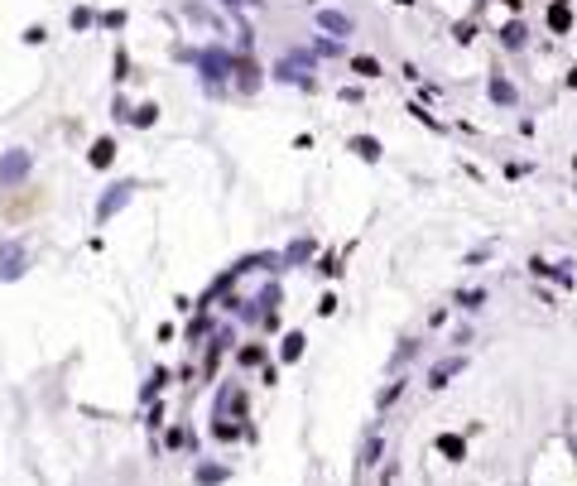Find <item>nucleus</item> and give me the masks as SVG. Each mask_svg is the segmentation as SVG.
Listing matches in <instances>:
<instances>
[{
  "mask_svg": "<svg viewBox=\"0 0 577 486\" xmlns=\"http://www.w3.org/2000/svg\"><path fill=\"white\" fill-rule=\"evenodd\" d=\"M19 275H24V246L5 241L0 246V280H19Z\"/></svg>",
  "mask_w": 577,
  "mask_h": 486,
  "instance_id": "nucleus-1",
  "label": "nucleus"
},
{
  "mask_svg": "<svg viewBox=\"0 0 577 486\" xmlns=\"http://www.w3.org/2000/svg\"><path fill=\"white\" fill-rule=\"evenodd\" d=\"M462 366H467V357H448V361H438V366L428 371V386L443 390L448 381H452V376H457V371H462Z\"/></svg>",
  "mask_w": 577,
  "mask_h": 486,
  "instance_id": "nucleus-2",
  "label": "nucleus"
},
{
  "mask_svg": "<svg viewBox=\"0 0 577 486\" xmlns=\"http://www.w3.org/2000/svg\"><path fill=\"white\" fill-rule=\"evenodd\" d=\"M231 477V467H221V462H197L192 467V482L197 486H217V482H226Z\"/></svg>",
  "mask_w": 577,
  "mask_h": 486,
  "instance_id": "nucleus-3",
  "label": "nucleus"
},
{
  "mask_svg": "<svg viewBox=\"0 0 577 486\" xmlns=\"http://www.w3.org/2000/svg\"><path fill=\"white\" fill-rule=\"evenodd\" d=\"M438 453H443L448 462H462V458H467V438H462V433H438Z\"/></svg>",
  "mask_w": 577,
  "mask_h": 486,
  "instance_id": "nucleus-4",
  "label": "nucleus"
},
{
  "mask_svg": "<svg viewBox=\"0 0 577 486\" xmlns=\"http://www.w3.org/2000/svg\"><path fill=\"white\" fill-rule=\"evenodd\" d=\"M130 188H135V183H116V193H106V197H101V207H96V217L106 222V217H111L116 207H125V197H130Z\"/></svg>",
  "mask_w": 577,
  "mask_h": 486,
  "instance_id": "nucleus-5",
  "label": "nucleus"
},
{
  "mask_svg": "<svg viewBox=\"0 0 577 486\" xmlns=\"http://www.w3.org/2000/svg\"><path fill=\"white\" fill-rule=\"evenodd\" d=\"M303 342H308L303 332H284V337H280V357H284V361H298V357H303Z\"/></svg>",
  "mask_w": 577,
  "mask_h": 486,
  "instance_id": "nucleus-6",
  "label": "nucleus"
},
{
  "mask_svg": "<svg viewBox=\"0 0 577 486\" xmlns=\"http://www.w3.org/2000/svg\"><path fill=\"white\" fill-rule=\"evenodd\" d=\"M24 164H29V154H19V150H15V154H10V159L0 164V183H10V179H19V174H24Z\"/></svg>",
  "mask_w": 577,
  "mask_h": 486,
  "instance_id": "nucleus-7",
  "label": "nucleus"
},
{
  "mask_svg": "<svg viewBox=\"0 0 577 486\" xmlns=\"http://www.w3.org/2000/svg\"><path fill=\"white\" fill-rule=\"evenodd\" d=\"M236 361H241V366H265V361H270V352H265L260 342H250V347H241V352H236Z\"/></svg>",
  "mask_w": 577,
  "mask_h": 486,
  "instance_id": "nucleus-8",
  "label": "nucleus"
},
{
  "mask_svg": "<svg viewBox=\"0 0 577 486\" xmlns=\"http://www.w3.org/2000/svg\"><path fill=\"white\" fill-rule=\"evenodd\" d=\"M308 255H313V241H293L284 255H280V265L288 270V265H298V260H308Z\"/></svg>",
  "mask_w": 577,
  "mask_h": 486,
  "instance_id": "nucleus-9",
  "label": "nucleus"
},
{
  "mask_svg": "<svg viewBox=\"0 0 577 486\" xmlns=\"http://www.w3.org/2000/svg\"><path fill=\"white\" fill-rule=\"evenodd\" d=\"M318 19H322V24H327L332 34H351V19H347V15H337V10H322Z\"/></svg>",
  "mask_w": 577,
  "mask_h": 486,
  "instance_id": "nucleus-10",
  "label": "nucleus"
},
{
  "mask_svg": "<svg viewBox=\"0 0 577 486\" xmlns=\"http://www.w3.org/2000/svg\"><path fill=\"white\" fill-rule=\"evenodd\" d=\"M111 154H116V140H96V145H92V164H96V169H106Z\"/></svg>",
  "mask_w": 577,
  "mask_h": 486,
  "instance_id": "nucleus-11",
  "label": "nucleus"
},
{
  "mask_svg": "<svg viewBox=\"0 0 577 486\" xmlns=\"http://www.w3.org/2000/svg\"><path fill=\"white\" fill-rule=\"evenodd\" d=\"M351 150H356L361 159H381V145H376L371 135H356V140H351Z\"/></svg>",
  "mask_w": 577,
  "mask_h": 486,
  "instance_id": "nucleus-12",
  "label": "nucleus"
},
{
  "mask_svg": "<svg viewBox=\"0 0 577 486\" xmlns=\"http://www.w3.org/2000/svg\"><path fill=\"white\" fill-rule=\"evenodd\" d=\"M212 438H217V443H236V438H241V429H236V424H226V419H217V424H212Z\"/></svg>",
  "mask_w": 577,
  "mask_h": 486,
  "instance_id": "nucleus-13",
  "label": "nucleus"
},
{
  "mask_svg": "<svg viewBox=\"0 0 577 486\" xmlns=\"http://www.w3.org/2000/svg\"><path fill=\"white\" fill-rule=\"evenodd\" d=\"M404 386H409V381H394V386H385V390H381V399H376V404H381V409H390V404H394V399L404 395Z\"/></svg>",
  "mask_w": 577,
  "mask_h": 486,
  "instance_id": "nucleus-14",
  "label": "nucleus"
},
{
  "mask_svg": "<svg viewBox=\"0 0 577 486\" xmlns=\"http://www.w3.org/2000/svg\"><path fill=\"white\" fill-rule=\"evenodd\" d=\"M457 303L472 313V308H481V303H486V289H462V294H457Z\"/></svg>",
  "mask_w": 577,
  "mask_h": 486,
  "instance_id": "nucleus-15",
  "label": "nucleus"
},
{
  "mask_svg": "<svg viewBox=\"0 0 577 486\" xmlns=\"http://www.w3.org/2000/svg\"><path fill=\"white\" fill-rule=\"evenodd\" d=\"M164 386H169V371H164V366H154V376H149V386H145V399H149V395H159Z\"/></svg>",
  "mask_w": 577,
  "mask_h": 486,
  "instance_id": "nucleus-16",
  "label": "nucleus"
},
{
  "mask_svg": "<svg viewBox=\"0 0 577 486\" xmlns=\"http://www.w3.org/2000/svg\"><path fill=\"white\" fill-rule=\"evenodd\" d=\"M549 24H553V29H568L573 19H568V10H563V5H553V10H549Z\"/></svg>",
  "mask_w": 577,
  "mask_h": 486,
  "instance_id": "nucleus-17",
  "label": "nucleus"
},
{
  "mask_svg": "<svg viewBox=\"0 0 577 486\" xmlns=\"http://www.w3.org/2000/svg\"><path fill=\"white\" fill-rule=\"evenodd\" d=\"M356 73H361V78H376L381 63H376V58H356Z\"/></svg>",
  "mask_w": 577,
  "mask_h": 486,
  "instance_id": "nucleus-18",
  "label": "nucleus"
},
{
  "mask_svg": "<svg viewBox=\"0 0 577 486\" xmlns=\"http://www.w3.org/2000/svg\"><path fill=\"white\" fill-rule=\"evenodd\" d=\"M376 458H381V438H376V433H371V443H366V453H361V462H366V467H371V462H376Z\"/></svg>",
  "mask_w": 577,
  "mask_h": 486,
  "instance_id": "nucleus-19",
  "label": "nucleus"
},
{
  "mask_svg": "<svg viewBox=\"0 0 577 486\" xmlns=\"http://www.w3.org/2000/svg\"><path fill=\"white\" fill-rule=\"evenodd\" d=\"M414 352H419V342H404V347H399V352H394V366H404V361H409V357H414Z\"/></svg>",
  "mask_w": 577,
  "mask_h": 486,
  "instance_id": "nucleus-20",
  "label": "nucleus"
},
{
  "mask_svg": "<svg viewBox=\"0 0 577 486\" xmlns=\"http://www.w3.org/2000/svg\"><path fill=\"white\" fill-rule=\"evenodd\" d=\"M491 92H495V101H515V92H510L505 82H491Z\"/></svg>",
  "mask_w": 577,
  "mask_h": 486,
  "instance_id": "nucleus-21",
  "label": "nucleus"
},
{
  "mask_svg": "<svg viewBox=\"0 0 577 486\" xmlns=\"http://www.w3.org/2000/svg\"><path fill=\"white\" fill-rule=\"evenodd\" d=\"M568 82H573V87H577V73H573V78H568Z\"/></svg>",
  "mask_w": 577,
  "mask_h": 486,
  "instance_id": "nucleus-22",
  "label": "nucleus"
}]
</instances>
